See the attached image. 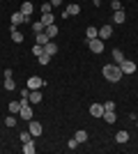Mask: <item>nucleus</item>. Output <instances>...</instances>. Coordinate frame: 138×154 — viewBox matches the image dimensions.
Wrapping results in <instances>:
<instances>
[{
	"label": "nucleus",
	"instance_id": "1",
	"mask_svg": "<svg viewBox=\"0 0 138 154\" xmlns=\"http://www.w3.org/2000/svg\"><path fill=\"white\" fill-rule=\"evenodd\" d=\"M101 74H104V78L108 81V83H118L120 78H122V69H120V64H104V69H101Z\"/></svg>",
	"mask_w": 138,
	"mask_h": 154
},
{
	"label": "nucleus",
	"instance_id": "2",
	"mask_svg": "<svg viewBox=\"0 0 138 154\" xmlns=\"http://www.w3.org/2000/svg\"><path fill=\"white\" fill-rule=\"evenodd\" d=\"M44 88V78L41 76H30L28 78V90H41Z\"/></svg>",
	"mask_w": 138,
	"mask_h": 154
},
{
	"label": "nucleus",
	"instance_id": "3",
	"mask_svg": "<svg viewBox=\"0 0 138 154\" xmlns=\"http://www.w3.org/2000/svg\"><path fill=\"white\" fill-rule=\"evenodd\" d=\"M87 46H90L92 53H101V51H104V39L94 37V39H90V42H87Z\"/></svg>",
	"mask_w": 138,
	"mask_h": 154
},
{
	"label": "nucleus",
	"instance_id": "4",
	"mask_svg": "<svg viewBox=\"0 0 138 154\" xmlns=\"http://www.w3.org/2000/svg\"><path fill=\"white\" fill-rule=\"evenodd\" d=\"M28 131L32 134V138H37V136H41V131H44V127H41L37 120H30V124H28Z\"/></svg>",
	"mask_w": 138,
	"mask_h": 154
},
{
	"label": "nucleus",
	"instance_id": "5",
	"mask_svg": "<svg viewBox=\"0 0 138 154\" xmlns=\"http://www.w3.org/2000/svg\"><path fill=\"white\" fill-rule=\"evenodd\" d=\"M26 21H30V19H28V16H26L23 12H21V9H19V12H14V14H12V28L21 26V23H26Z\"/></svg>",
	"mask_w": 138,
	"mask_h": 154
},
{
	"label": "nucleus",
	"instance_id": "6",
	"mask_svg": "<svg viewBox=\"0 0 138 154\" xmlns=\"http://www.w3.org/2000/svg\"><path fill=\"white\" fill-rule=\"evenodd\" d=\"M120 69H122V74H136V62H131V60H124V62L120 64Z\"/></svg>",
	"mask_w": 138,
	"mask_h": 154
},
{
	"label": "nucleus",
	"instance_id": "7",
	"mask_svg": "<svg viewBox=\"0 0 138 154\" xmlns=\"http://www.w3.org/2000/svg\"><path fill=\"white\" fill-rule=\"evenodd\" d=\"M21 12H23L28 19H30V16H32V12H35V5L30 2V0H23V2H21Z\"/></svg>",
	"mask_w": 138,
	"mask_h": 154
},
{
	"label": "nucleus",
	"instance_id": "8",
	"mask_svg": "<svg viewBox=\"0 0 138 154\" xmlns=\"http://www.w3.org/2000/svg\"><path fill=\"white\" fill-rule=\"evenodd\" d=\"M90 115L92 117H101L104 115V103H92L90 106Z\"/></svg>",
	"mask_w": 138,
	"mask_h": 154
},
{
	"label": "nucleus",
	"instance_id": "9",
	"mask_svg": "<svg viewBox=\"0 0 138 154\" xmlns=\"http://www.w3.org/2000/svg\"><path fill=\"white\" fill-rule=\"evenodd\" d=\"M81 12V5H76V2H72V5L65 9V19H69V16H76V14Z\"/></svg>",
	"mask_w": 138,
	"mask_h": 154
},
{
	"label": "nucleus",
	"instance_id": "10",
	"mask_svg": "<svg viewBox=\"0 0 138 154\" xmlns=\"http://www.w3.org/2000/svg\"><path fill=\"white\" fill-rule=\"evenodd\" d=\"M111 35H113V26H108V23H106V26L99 28V39H108Z\"/></svg>",
	"mask_w": 138,
	"mask_h": 154
},
{
	"label": "nucleus",
	"instance_id": "11",
	"mask_svg": "<svg viewBox=\"0 0 138 154\" xmlns=\"http://www.w3.org/2000/svg\"><path fill=\"white\" fill-rule=\"evenodd\" d=\"M124 21H127L124 9H118V12H113V23H124Z\"/></svg>",
	"mask_w": 138,
	"mask_h": 154
},
{
	"label": "nucleus",
	"instance_id": "12",
	"mask_svg": "<svg viewBox=\"0 0 138 154\" xmlns=\"http://www.w3.org/2000/svg\"><path fill=\"white\" fill-rule=\"evenodd\" d=\"M115 140H118L120 145L129 143V131H124V129H122V131H118V134H115Z\"/></svg>",
	"mask_w": 138,
	"mask_h": 154
},
{
	"label": "nucleus",
	"instance_id": "13",
	"mask_svg": "<svg viewBox=\"0 0 138 154\" xmlns=\"http://www.w3.org/2000/svg\"><path fill=\"white\" fill-rule=\"evenodd\" d=\"M28 101H30V103H39V101H41V92H39V90H30Z\"/></svg>",
	"mask_w": 138,
	"mask_h": 154
},
{
	"label": "nucleus",
	"instance_id": "14",
	"mask_svg": "<svg viewBox=\"0 0 138 154\" xmlns=\"http://www.w3.org/2000/svg\"><path fill=\"white\" fill-rule=\"evenodd\" d=\"M111 55H113V62H115V64H122V62H124V55H122V51H120V48H113Z\"/></svg>",
	"mask_w": 138,
	"mask_h": 154
},
{
	"label": "nucleus",
	"instance_id": "15",
	"mask_svg": "<svg viewBox=\"0 0 138 154\" xmlns=\"http://www.w3.org/2000/svg\"><path fill=\"white\" fill-rule=\"evenodd\" d=\"M44 53L46 55H55V53H58V44H53V42L44 44Z\"/></svg>",
	"mask_w": 138,
	"mask_h": 154
},
{
	"label": "nucleus",
	"instance_id": "16",
	"mask_svg": "<svg viewBox=\"0 0 138 154\" xmlns=\"http://www.w3.org/2000/svg\"><path fill=\"white\" fill-rule=\"evenodd\" d=\"M101 117H104V120H106L108 124H113L115 120H118V115H115V110H104V115H101Z\"/></svg>",
	"mask_w": 138,
	"mask_h": 154
},
{
	"label": "nucleus",
	"instance_id": "17",
	"mask_svg": "<svg viewBox=\"0 0 138 154\" xmlns=\"http://www.w3.org/2000/svg\"><path fill=\"white\" fill-rule=\"evenodd\" d=\"M35 42H37V44H39V46H44V44H48V42H51V37H48L46 32H39V35L35 37Z\"/></svg>",
	"mask_w": 138,
	"mask_h": 154
},
{
	"label": "nucleus",
	"instance_id": "18",
	"mask_svg": "<svg viewBox=\"0 0 138 154\" xmlns=\"http://www.w3.org/2000/svg\"><path fill=\"white\" fill-rule=\"evenodd\" d=\"M74 138H76L78 143H87V131H85V129H78V131L74 134Z\"/></svg>",
	"mask_w": 138,
	"mask_h": 154
},
{
	"label": "nucleus",
	"instance_id": "19",
	"mask_svg": "<svg viewBox=\"0 0 138 154\" xmlns=\"http://www.w3.org/2000/svg\"><path fill=\"white\" fill-rule=\"evenodd\" d=\"M85 37H87V42H90V39H94V37H99V28L90 26V28L85 30Z\"/></svg>",
	"mask_w": 138,
	"mask_h": 154
},
{
	"label": "nucleus",
	"instance_id": "20",
	"mask_svg": "<svg viewBox=\"0 0 138 154\" xmlns=\"http://www.w3.org/2000/svg\"><path fill=\"white\" fill-rule=\"evenodd\" d=\"M12 39H14V42H16V44H21V42L26 39V35H23V32H19V30H16V28H12Z\"/></svg>",
	"mask_w": 138,
	"mask_h": 154
},
{
	"label": "nucleus",
	"instance_id": "21",
	"mask_svg": "<svg viewBox=\"0 0 138 154\" xmlns=\"http://www.w3.org/2000/svg\"><path fill=\"white\" fill-rule=\"evenodd\" d=\"M35 149H37V147H35V143H32V140L23 143V152H26V154H35Z\"/></svg>",
	"mask_w": 138,
	"mask_h": 154
},
{
	"label": "nucleus",
	"instance_id": "22",
	"mask_svg": "<svg viewBox=\"0 0 138 154\" xmlns=\"http://www.w3.org/2000/svg\"><path fill=\"white\" fill-rule=\"evenodd\" d=\"M19 140H21V145L28 143V140H32V134H30V131H21V134H19Z\"/></svg>",
	"mask_w": 138,
	"mask_h": 154
},
{
	"label": "nucleus",
	"instance_id": "23",
	"mask_svg": "<svg viewBox=\"0 0 138 154\" xmlns=\"http://www.w3.org/2000/svg\"><path fill=\"white\" fill-rule=\"evenodd\" d=\"M46 35H48V37H55V35H58V26H55V23H51V26H46Z\"/></svg>",
	"mask_w": 138,
	"mask_h": 154
},
{
	"label": "nucleus",
	"instance_id": "24",
	"mask_svg": "<svg viewBox=\"0 0 138 154\" xmlns=\"http://www.w3.org/2000/svg\"><path fill=\"white\" fill-rule=\"evenodd\" d=\"M32 30H35V35H39V32L46 30V26L41 23V21H35V23H32Z\"/></svg>",
	"mask_w": 138,
	"mask_h": 154
},
{
	"label": "nucleus",
	"instance_id": "25",
	"mask_svg": "<svg viewBox=\"0 0 138 154\" xmlns=\"http://www.w3.org/2000/svg\"><path fill=\"white\" fill-rule=\"evenodd\" d=\"M21 108H23L21 101H12V103H9V113H12V115H14V113H21Z\"/></svg>",
	"mask_w": 138,
	"mask_h": 154
},
{
	"label": "nucleus",
	"instance_id": "26",
	"mask_svg": "<svg viewBox=\"0 0 138 154\" xmlns=\"http://www.w3.org/2000/svg\"><path fill=\"white\" fill-rule=\"evenodd\" d=\"M5 90H9V92L16 90V83H14V78H5Z\"/></svg>",
	"mask_w": 138,
	"mask_h": 154
},
{
	"label": "nucleus",
	"instance_id": "27",
	"mask_svg": "<svg viewBox=\"0 0 138 154\" xmlns=\"http://www.w3.org/2000/svg\"><path fill=\"white\" fill-rule=\"evenodd\" d=\"M41 23H44V26H51V23H53V14H41Z\"/></svg>",
	"mask_w": 138,
	"mask_h": 154
},
{
	"label": "nucleus",
	"instance_id": "28",
	"mask_svg": "<svg viewBox=\"0 0 138 154\" xmlns=\"http://www.w3.org/2000/svg\"><path fill=\"white\" fill-rule=\"evenodd\" d=\"M5 127H9V129H16V117H14V115H9V117H7V120H5Z\"/></svg>",
	"mask_w": 138,
	"mask_h": 154
},
{
	"label": "nucleus",
	"instance_id": "29",
	"mask_svg": "<svg viewBox=\"0 0 138 154\" xmlns=\"http://www.w3.org/2000/svg\"><path fill=\"white\" fill-rule=\"evenodd\" d=\"M48 62H51V55H46V53H41V55H39V64H41V67H46Z\"/></svg>",
	"mask_w": 138,
	"mask_h": 154
},
{
	"label": "nucleus",
	"instance_id": "30",
	"mask_svg": "<svg viewBox=\"0 0 138 154\" xmlns=\"http://www.w3.org/2000/svg\"><path fill=\"white\" fill-rule=\"evenodd\" d=\"M111 9H113V12L122 9V2H120V0H111Z\"/></svg>",
	"mask_w": 138,
	"mask_h": 154
},
{
	"label": "nucleus",
	"instance_id": "31",
	"mask_svg": "<svg viewBox=\"0 0 138 154\" xmlns=\"http://www.w3.org/2000/svg\"><path fill=\"white\" fill-rule=\"evenodd\" d=\"M32 53H35V55H37V58H39L41 53H44V46H39V44H35V48H32Z\"/></svg>",
	"mask_w": 138,
	"mask_h": 154
},
{
	"label": "nucleus",
	"instance_id": "32",
	"mask_svg": "<svg viewBox=\"0 0 138 154\" xmlns=\"http://www.w3.org/2000/svg\"><path fill=\"white\" fill-rule=\"evenodd\" d=\"M78 145H81V143L76 140V138H72V140L67 143V147H69V149H76V147H78Z\"/></svg>",
	"mask_w": 138,
	"mask_h": 154
},
{
	"label": "nucleus",
	"instance_id": "33",
	"mask_svg": "<svg viewBox=\"0 0 138 154\" xmlns=\"http://www.w3.org/2000/svg\"><path fill=\"white\" fill-rule=\"evenodd\" d=\"M41 14H51V2H44V5H41Z\"/></svg>",
	"mask_w": 138,
	"mask_h": 154
},
{
	"label": "nucleus",
	"instance_id": "34",
	"mask_svg": "<svg viewBox=\"0 0 138 154\" xmlns=\"http://www.w3.org/2000/svg\"><path fill=\"white\" fill-rule=\"evenodd\" d=\"M104 110H115V101H106L104 103Z\"/></svg>",
	"mask_w": 138,
	"mask_h": 154
},
{
	"label": "nucleus",
	"instance_id": "35",
	"mask_svg": "<svg viewBox=\"0 0 138 154\" xmlns=\"http://www.w3.org/2000/svg\"><path fill=\"white\" fill-rule=\"evenodd\" d=\"M2 76H5V78H14V71L12 69H5V71H2Z\"/></svg>",
	"mask_w": 138,
	"mask_h": 154
},
{
	"label": "nucleus",
	"instance_id": "36",
	"mask_svg": "<svg viewBox=\"0 0 138 154\" xmlns=\"http://www.w3.org/2000/svg\"><path fill=\"white\" fill-rule=\"evenodd\" d=\"M51 5L55 7V5H62V0H51Z\"/></svg>",
	"mask_w": 138,
	"mask_h": 154
},
{
	"label": "nucleus",
	"instance_id": "37",
	"mask_svg": "<svg viewBox=\"0 0 138 154\" xmlns=\"http://www.w3.org/2000/svg\"><path fill=\"white\" fill-rule=\"evenodd\" d=\"M136 127H138V120H136Z\"/></svg>",
	"mask_w": 138,
	"mask_h": 154
}]
</instances>
